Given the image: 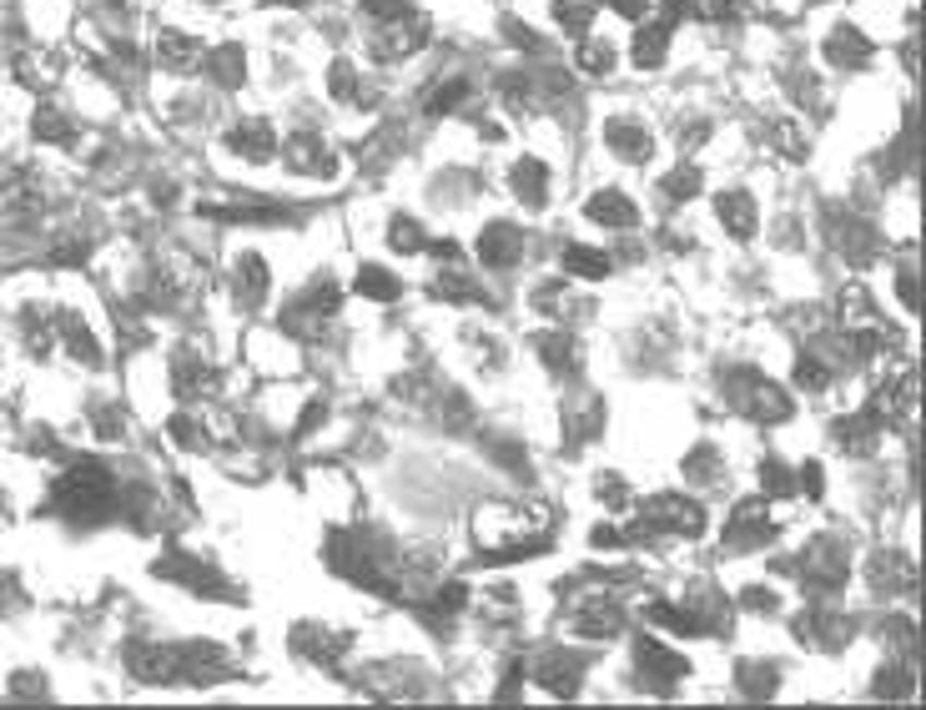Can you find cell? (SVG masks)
Here are the masks:
<instances>
[{
	"instance_id": "cell-1",
	"label": "cell",
	"mask_w": 926,
	"mask_h": 710,
	"mask_svg": "<svg viewBox=\"0 0 926 710\" xmlns=\"http://www.w3.org/2000/svg\"><path fill=\"white\" fill-rule=\"evenodd\" d=\"M56 509L65 519H76V525H96L106 514L117 509V484H111V473L101 469L96 459H81L56 479Z\"/></svg>"
},
{
	"instance_id": "cell-2",
	"label": "cell",
	"mask_w": 926,
	"mask_h": 710,
	"mask_svg": "<svg viewBox=\"0 0 926 710\" xmlns=\"http://www.w3.org/2000/svg\"><path fill=\"white\" fill-rule=\"evenodd\" d=\"M473 534H479L483 554H498V559L539 554L549 544L544 525H529V514H519V509H489V514H479Z\"/></svg>"
},
{
	"instance_id": "cell-3",
	"label": "cell",
	"mask_w": 926,
	"mask_h": 710,
	"mask_svg": "<svg viewBox=\"0 0 926 710\" xmlns=\"http://www.w3.org/2000/svg\"><path fill=\"white\" fill-rule=\"evenodd\" d=\"M731 394H735V408H741L745 419H756V423H785L791 419V394H785L781 383L760 378V373H735Z\"/></svg>"
},
{
	"instance_id": "cell-4",
	"label": "cell",
	"mask_w": 926,
	"mask_h": 710,
	"mask_svg": "<svg viewBox=\"0 0 926 710\" xmlns=\"http://www.w3.org/2000/svg\"><path fill=\"white\" fill-rule=\"evenodd\" d=\"M639 525H650L654 534H680V540H695L705 529V509L685 494H654V500L639 504Z\"/></svg>"
},
{
	"instance_id": "cell-5",
	"label": "cell",
	"mask_w": 926,
	"mask_h": 710,
	"mask_svg": "<svg viewBox=\"0 0 926 710\" xmlns=\"http://www.w3.org/2000/svg\"><path fill=\"white\" fill-rule=\"evenodd\" d=\"M423 40H429V21L418 11H404L373 31V56H378V61H404V56L423 51Z\"/></svg>"
},
{
	"instance_id": "cell-6",
	"label": "cell",
	"mask_w": 926,
	"mask_h": 710,
	"mask_svg": "<svg viewBox=\"0 0 926 710\" xmlns=\"http://www.w3.org/2000/svg\"><path fill=\"white\" fill-rule=\"evenodd\" d=\"M725 540L735 550H756V544H770L775 540V519H770V504L766 500H741L731 514V525H725Z\"/></svg>"
},
{
	"instance_id": "cell-7",
	"label": "cell",
	"mask_w": 926,
	"mask_h": 710,
	"mask_svg": "<svg viewBox=\"0 0 926 710\" xmlns=\"http://www.w3.org/2000/svg\"><path fill=\"white\" fill-rule=\"evenodd\" d=\"M282 161H288L298 177H333L338 171V152L323 142V136H288L282 142Z\"/></svg>"
},
{
	"instance_id": "cell-8",
	"label": "cell",
	"mask_w": 926,
	"mask_h": 710,
	"mask_svg": "<svg viewBox=\"0 0 926 710\" xmlns=\"http://www.w3.org/2000/svg\"><path fill=\"white\" fill-rule=\"evenodd\" d=\"M635 660H639V671H645V681H650L654 690H665V685H675V681L690 675V660L680 655V650H670L665 640H639Z\"/></svg>"
},
{
	"instance_id": "cell-9",
	"label": "cell",
	"mask_w": 926,
	"mask_h": 710,
	"mask_svg": "<svg viewBox=\"0 0 926 710\" xmlns=\"http://www.w3.org/2000/svg\"><path fill=\"white\" fill-rule=\"evenodd\" d=\"M479 257H483V267H494V273L519 267L524 263V232L514 222H489L479 232Z\"/></svg>"
},
{
	"instance_id": "cell-10",
	"label": "cell",
	"mask_w": 926,
	"mask_h": 710,
	"mask_svg": "<svg viewBox=\"0 0 926 710\" xmlns=\"http://www.w3.org/2000/svg\"><path fill=\"white\" fill-rule=\"evenodd\" d=\"M604 146H610L620 161H629V167H645L654 152V136L645 132V121L635 117H614L610 127H604Z\"/></svg>"
},
{
	"instance_id": "cell-11",
	"label": "cell",
	"mask_w": 926,
	"mask_h": 710,
	"mask_svg": "<svg viewBox=\"0 0 926 710\" xmlns=\"http://www.w3.org/2000/svg\"><path fill=\"white\" fill-rule=\"evenodd\" d=\"M585 217L594 227H610V232H629V227H639V207L620 192V186H600V192L585 202Z\"/></svg>"
},
{
	"instance_id": "cell-12",
	"label": "cell",
	"mask_w": 926,
	"mask_h": 710,
	"mask_svg": "<svg viewBox=\"0 0 926 710\" xmlns=\"http://www.w3.org/2000/svg\"><path fill=\"white\" fill-rule=\"evenodd\" d=\"M715 222L725 227V232L735 237V242H750L760 227V207L750 192H741V186H731V192H720L715 197Z\"/></svg>"
},
{
	"instance_id": "cell-13",
	"label": "cell",
	"mask_w": 926,
	"mask_h": 710,
	"mask_svg": "<svg viewBox=\"0 0 926 710\" xmlns=\"http://www.w3.org/2000/svg\"><path fill=\"white\" fill-rule=\"evenodd\" d=\"M871 56H876V46L856 26H831V36H826V61H831L835 71H866Z\"/></svg>"
},
{
	"instance_id": "cell-14",
	"label": "cell",
	"mask_w": 926,
	"mask_h": 710,
	"mask_svg": "<svg viewBox=\"0 0 926 710\" xmlns=\"http://www.w3.org/2000/svg\"><path fill=\"white\" fill-rule=\"evenodd\" d=\"M509 192L524 202L529 212H539L549 202V167L539 157H519L509 167Z\"/></svg>"
},
{
	"instance_id": "cell-15",
	"label": "cell",
	"mask_w": 926,
	"mask_h": 710,
	"mask_svg": "<svg viewBox=\"0 0 926 710\" xmlns=\"http://www.w3.org/2000/svg\"><path fill=\"white\" fill-rule=\"evenodd\" d=\"M227 146H232L242 161L262 167V161H273L277 136H273V127H267V121H242V127H232V132H227Z\"/></svg>"
},
{
	"instance_id": "cell-16",
	"label": "cell",
	"mask_w": 926,
	"mask_h": 710,
	"mask_svg": "<svg viewBox=\"0 0 926 710\" xmlns=\"http://www.w3.org/2000/svg\"><path fill=\"white\" fill-rule=\"evenodd\" d=\"M665 56H670V26L665 21H639V31H635V46H629V61H635L639 71H654V67H665Z\"/></svg>"
},
{
	"instance_id": "cell-17",
	"label": "cell",
	"mask_w": 926,
	"mask_h": 710,
	"mask_svg": "<svg viewBox=\"0 0 926 710\" xmlns=\"http://www.w3.org/2000/svg\"><path fill=\"white\" fill-rule=\"evenodd\" d=\"M267 288H273V277H267V263H262L257 252H242V257H237V267H232V292H237V303L257 308L262 298H267Z\"/></svg>"
},
{
	"instance_id": "cell-18",
	"label": "cell",
	"mask_w": 926,
	"mask_h": 710,
	"mask_svg": "<svg viewBox=\"0 0 926 710\" xmlns=\"http://www.w3.org/2000/svg\"><path fill=\"white\" fill-rule=\"evenodd\" d=\"M831 438L851 454H871V444L881 438V419L876 413H851V419H835L831 423Z\"/></svg>"
},
{
	"instance_id": "cell-19",
	"label": "cell",
	"mask_w": 926,
	"mask_h": 710,
	"mask_svg": "<svg viewBox=\"0 0 926 710\" xmlns=\"http://www.w3.org/2000/svg\"><path fill=\"white\" fill-rule=\"evenodd\" d=\"M579 675H585V660L579 655H549L544 665H539V685H544L549 696H575Z\"/></svg>"
},
{
	"instance_id": "cell-20",
	"label": "cell",
	"mask_w": 926,
	"mask_h": 710,
	"mask_svg": "<svg viewBox=\"0 0 926 710\" xmlns=\"http://www.w3.org/2000/svg\"><path fill=\"white\" fill-rule=\"evenodd\" d=\"M56 333L65 338L71 358H81L86 369H96V363H101V348H96L92 328H86V317H76V313H56Z\"/></svg>"
},
{
	"instance_id": "cell-21",
	"label": "cell",
	"mask_w": 926,
	"mask_h": 710,
	"mask_svg": "<svg viewBox=\"0 0 926 710\" xmlns=\"http://www.w3.org/2000/svg\"><path fill=\"white\" fill-rule=\"evenodd\" d=\"M171 383H177L182 404H196V398H202V394L212 388V383H217V373L207 369V358H177V369H171Z\"/></svg>"
},
{
	"instance_id": "cell-22",
	"label": "cell",
	"mask_w": 926,
	"mask_h": 710,
	"mask_svg": "<svg viewBox=\"0 0 926 710\" xmlns=\"http://www.w3.org/2000/svg\"><path fill=\"white\" fill-rule=\"evenodd\" d=\"M352 288L363 292V298H373V303H393L398 292H404V282L388 273V267H378V263H363L358 273H352Z\"/></svg>"
},
{
	"instance_id": "cell-23",
	"label": "cell",
	"mask_w": 926,
	"mask_h": 710,
	"mask_svg": "<svg viewBox=\"0 0 926 710\" xmlns=\"http://www.w3.org/2000/svg\"><path fill=\"white\" fill-rule=\"evenodd\" d=\"M157 56H161V67L187 71V67H196V61H202V40L182 36V31H161V36H157Z\"/></svg>"
},
{
	"instance_id": "cell-24",
	"label": "cell",
	"mask_w": 926,
	"mask_h": 710,
	"mask_svg": "<svg viewBox=\"0 0 926 710\" xmlns=\"http://www.w3.org/2000/svg\"><path fill=\"white\" fill-rule=\"evenodd\" d=\"M700 186H705L700 167H695V161H680L675 171H665V177H660V197H665L670 207H680V202L700 197Z\"/></svg>"
},
{
	"instance_id": "cell-25",
	"label": "cell",
	"mask_w": 926,
	"mask_h": 710,
	"mask_svg": "<svg viewBox=\"0 0 926 710\" xmlns=\"http://www.w3.org/2000/svg\"><path fill=\"white\" fill-rule=\"evenodd\" d=\"M564 273L585 277V282H600V277H610V252H594V248H585V242H569V248H564Z\"/></svg>"
},
{
	"instance_id": "cell-26",
	"label": "cell",
	"mask_w": 926,
	"mask_h": 710,
	"mask_svg": "<svg viewBox=\"0 0 926 710\" xmlns=\"http://www.w3.org/2000/svg\"><path fill=\"white\" fill-rule=\"evenodd\" d=\"M594 11H600V0H554V21H560L564 31H575V36H589Z\"/></svg>"
},
{
	"instance_id": "cell-27",
	"label": "cell",
	"mask_w": 926,
	"mask_h": 710,
	"mask_svg": "<svg viewBox=\"0 0 926 710\" xmlns=\"http://www.w3.org/2000/svg\"><path fill=\"white\" fill-rule=\"evenodd\" d=\"M575 61H579V71H589V76H610V71H614V46H610V40H600V36H585V40H579V51H575Z\"/></svg>"
},
{
	"instance_id": "cell-28",
	"label": "cell",
	"mask_w": 926,
	"mask_h": 710,
	"mask_svg": "<svg viewBox=\"0 0 926 710\" xmlns=\"http://www.w3.org/2000/svg\"><path fill=\"white\" fill-rule=\"evenodd\" d=\"M620 625H625V615H620L614 605H594V615H575V635H585V640L620 635Z\"/></svg>"
},
{
	"instance_id": "cell-29",
	"label": "cell",
	"mask_w": 926,
	"mask_h": 710,
	"mask_svg": "<svg viewBox=\"0 0 926 710\" xmlns=\"http://www.w3.org/2000/svg\"><path fill=\"white\" fill-rule=\"evenodd\" d=\"M327 96L342 106L363 101V86H358V67H352V61H333V71H327Z\"/></svg>"
},
{
	"instance_id": "cell-30",
	"label": "cell",
	"mask_w": 926,
	"mask_h": 710,
	"mask_svg": "<svg viewBox=\"0 0 926 710\" xmlns=\"http://www.w3.org/2000/svg\"><path fill=\"white\" fill-rule=\"evenodd\" d=\"M36 136H40V142H56V146H71V142H76V127H71L65 111L40 106V111H36Z\"/></svg>"
},
{
	"instance_id": "cell-31",
	"label": "cell",
	"mask_w": 926,
	"mask_h": 710,
	"mask_svg": "<svg viewBox=\"0 0 926 710\" xmlns=\"http://www.w3.org/2000/svg\"><path fill=\"white\" fill-rule=\"evenodd\" d=\"M388 248L404 252V257H418V252L429 248V237H423V227H418L413 217H393V222H388Z\"/></svg>"
},
{
	"instance_id": "cell-32",
	"label": "cell",
	"mask_w": 926,
	"mask_h": 710,
	"mask_svg": "<svg viewBox=\"0 0 926 710\" xmlns=\"http://www.w3.org/2000/svg\"><path fill=\"white\" fill-rule=\"evenodd\" d=\"M539 353H544V363H549V373H575V358H579V348L564 333H544L539 338Z\"/></svg>"
},
{
	"instance_id": "cell-33",
	"label": "cell",
	"mask_w": 926,
	"mask_h": 710,
	"mask_svg": "<svg viewBox=\"0 0 926 710\" xmlns=\"http://www.w3.org/2000/svg\"><path fill=\"white\" fill-rule=\"evenodd\" d=\"M15 76H21V86H31V92H46V86H51L56 81V61L51 56H21V61H15Z\"/></svg>"
},
{
	"instance_id": "cell-34",
	"label": "cell",
	"mask_w": 926,
	"mask_h": 710,
	"mask_svg": "<svg viewBox=\"0 0 926 710\" xmlns=\"http://www.w3.org/2000/svg\"><path fill=\"white\" fill-rule=\"evenodd\" d=\"M796 388H806V394H821L826 383H831V369H826V358H816V353H801L796 358Z\"/></svg>"
},
{
	"instance_id": "cell-35",
	"label": "cell",
	"mask_w": 926,
	"mask_h": 710,
	"mask_svg": "<svg viewBox=\"0 0 926 710\" xmlns=\"http://www.w3.org/2000/svg\"><path fill=\"white\" fill-rule=\"evenodd\" d=\"M433 298H448V303H479V288H473L464 273H438V277H433Z\"/></svg>"
},
{
	"instance_id": "cell-36",
	"label": "cell",
	"mask_w": 926,
	"mask_h": 710,
	"mask_svg": "<svg viewBox=\"0 0 926 710\" xmlns=\"http://www.w3.org/2000/svg\"><path fill=\"white\" fill-rule=\"evenodd\" d=\"M464 101H469V81L454 76L448 86H438V92L429 96V117H448V111H458Z\"/></svg>"
},
{
	"instance_id": "cell-37",
	"label": "cell",
	"mask_w": 926,
	"mask_h": 710,
	"mask_svg": "<svg viewBox=\"0 0 926 710\" xmlns=\"http://www.w3.org/2000/svg\"><path fill=\"white\" fill-rule=\"evenodd\" d=\"M760 489L766 494H796V469H785L781 459H766L760 464Z\"/></svg>"
},
{
	"instance_id": "cell-38",
	"label": "cell",
	"mask_w": 926,
	"mask_h": 710,
	"mask_svg": "<svg viewBox=\"0 0 926 710\" xmlns=\"http://www.w3.org/2000/svg\"><path fill=\"white\" fill-rule=\"evenodd\" d=\"M212 71H217V81H223V86H237V81H242V71H248V61H242V51H237V46H227V51L212 56Z\"/></svg>"
},
{
	"instance_id": "cell-39",
	"label": "cell",
	"mask_w": 926,
	"mask_h": 710,
	"mask_svg": "<svg viewBox=\"0 0 926 710\" xmlns=\"http://www.w3.org/2000/svg\"><path fill=\"white\" fill-rule=\"evenodd\" d=\"M171 438L182 448H207V429H202L192 413H177V419H171Z\"/></svg>"
},
{
	"instance_id": "cell-40",
	"label": "cell",
	"mask_w": 926,
	"mask_h": 710,
	"mask_svg": "<svg viewBox=\"0 0 926 710\" xmlns=\"http://www.w3.org/2000/svg\"><path fill=\"white\" fill-rule=\"evenodd\" d=\"M654 11H660V21L675 31L680 21H695V15H700V0H654Z\"/></svg>"
},
{
	"instance_id": "cell-41",
	"label": "cell",
	"mask_w": 926,
	"mask_h": 710,
	"mask_svg": "<svg viewBox=\"0 0 926 710\" xmlns=\"http://www.w3.org/2000/svg\"><path fill=\"white\" fill-rule=\"evenodd\" d=\"M700 15H710V21H720V26H741L745 0H710V5H700Z\"/></svg>"
},
{
	"instance_id": "cell-42",
	"label": "cell",
	"mask_w": 926,
	"mask_h": 710,
	"mask_svg": "<svg viewBox=\"0 0 926 710\" xmlns=\"http://www.w3.org/2000/svg\"><path fill=\"white\" fill-rule=\"evenodd\" d=\"M796 489L806 494V500H821V494H826V473H821V464H801V469H796Z\"/></svg>"
},
{
	"instance_id": "cell-43",
	"label": "cell",
	"mask_w": 926,
	"mask_h": 710,
	"mask_svg": "<svg viewBox=\"0 0 926 710\" xmlns=\"http://www.w3.org/2000/svg\"><path fill=\"white\" fill-rule=\"evenodd\" d=\"M604 5H610L614 15H625V21H635V26L654 15V0H604Z\"/></svg>"
},
{
	"instance_id": "cell-44",
	"label": "cell",
	"mask_w": 926,
	"mask_h": 710,
	"mask_svg": "<svg viewBox=\"0 0 926 710\" xmlns=\"http://www.w3.org/2000/svg\"><path fill=\"white\" fill-rule=\"evenodd\" d=\"M594 494H600V504H625L629 500V489H625V479H620V473H600Z\"/></svg>"
},
{
	"instance_id": "cell-45",
	"label": "cell",
	"mask_w": 926,
	"mask_h": 710,
	"mask_svg": "<svg viewBox=\"0 0 926 710\" xmlns=\"http://www.w3.org/2000/svg\"><path fill=\"white\" fill-rule=\"evenodd\" d=\"M358 5H363V11L373 15L378 26H383V21H393V15H404V11H408V0H358Z\"/></svg>"
},
{
	"instance_id": "cell-46",
	"label": "cell",
	"mask_w": 926,
	"mask_h": 710,
	"mask_svg": "<svg viewBox=\"0 0 926 710\" xmlns=\"http://www.w3.org/2000/svg\"><path fill=\"white\" fill-rule=\"evenodd\" d=\"M741 600H745V610H756V615H775V605H781L775 590H760V585H756V590H745Z\"/></svg>"
},
{
	"instance_id": "cell-47",
	"label": "cell",
	"mask_w": 926,
	"mask_h": 710,
	"mask_svg": "<svg viewBox=\"0 0 926 710\" xmlns=\"http://www.w3.org/2000/svg\"><path fill=\"white\" fill-rule=\"evenodd\" d=\"M464 600H469V590H464V585H448V590H438V610H464Z\"/></svg>"
},
{
	"instance_id": "cell-48",
	"label": "cell",
	"mask_w": 926,
	"mask_h": 710,
	"mask_svg": "<svg viewBox=\"0 0 926 710\" xmlns=\"http://www.w3.org/2000/svg\"><path fill=\"white\" fill-rule=\"evenodd\" d=\"M15 696H46V675H15Z\"/></svg>"
},
{
	"instance_id": "cell-49",
	"label": "cell",
	"mask_w": 926,
	"mask_h": 710,
	"mask_svg": "<svg viewBox=\"0 0 926 710\" xmlns=\"http://www.w3.org/2000/svg\"><path fill=\"white\" fill-rule=\"evenodd\" d=\"M620 544H625V534H620V529H594V550H620Z\"/></svg>"
},
{
	"instance_id": "cell-50",
	"label": "cell",
	"mask_w": 926,
	"mask_h": 710,
	"mask_svg": "<svg viewBox=\"0 0 926 710\" xmlns=\"http://www.w3.org/2000/svg\"><path fill=\"white\" fill-rule=\"evenodd\" d=\"M912 282H916V277H912V267H901V277H897V292H901V303H906V308L916 303V288H912Z\"/></svg>"
}]
</instances>
